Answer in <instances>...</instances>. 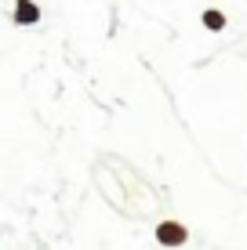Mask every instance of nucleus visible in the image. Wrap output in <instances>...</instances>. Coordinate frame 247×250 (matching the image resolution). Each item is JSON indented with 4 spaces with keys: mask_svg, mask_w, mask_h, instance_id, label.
<instances>
[{
    "mask_svg": "<svg viewBox=\"0 0 247 250\" xmlns=\"http://www.w3.org/2000/svg\"><path fill=\"white\" fill-rule=\"evenodd\" d=\"M185 239H189V229H185L182 221H164V225H157V243L160 247H182Z\"/></svg>",
    "mask_w": 247,
    "mask_h": 250,
    "instance_id": "obj_1",
    "label": "nucleus"
},
{
    "mask_svg": "<svg viewBox=\"0 0 247 250\" xmlns=\"http://www.w3.org/2000/svg\"><path fill=\"white\" fill-rule=\"evenodd\" d=\"M15 22L19 25H37L40 22V7L33 4V0H19V4H15Z\"/></svg>",
    "mask_w": 247,
    "mask_h": 250,
    "instance_id": "obj_2",
    "label": "nucleus"
},
{
    "mask_svg": "<svg viewBox=\"0 0 247 250\" xmlns=\"http://www.w3.org/2000/svg\"><path fill=\"white\" fill-rule=\"evenodd\" d=\"M203 25H207V29H225V15L222 11H207L203 15Z\"/></svg>",
    "mask_w": 247,
    "mask_h": 250,
    "instance_id": "obj_3",
    "label": "nucleus"
}]
</instances>
